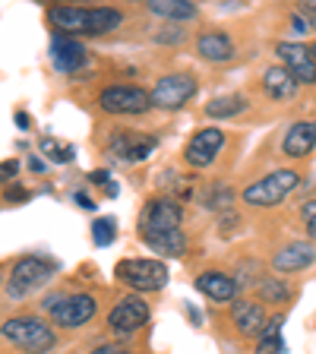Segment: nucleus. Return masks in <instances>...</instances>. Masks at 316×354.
<instances>
[{
    "label": "nucleus",
    "mask_w": 316,
    "mask_h": 354,
    "mask_svg": "<svg viewBox=\"0 0 316 354\" xmlns=\"http://www.w3.org/2000/svg\"><path fill=\"white\" fill-rule=\"evenodd\" d=\"M51 26L60 35H108V32L120 29V10L111 7H51Z\"/></svg>",
    "instance_id": "1"
},
{
    "label": "nucleus",
    "mask_w": 316,
    "mask_h": 354,
    "mask_svg": "<svg viewBox=\"0 0 316 354\" xmlns=\"http://www.w3.org/2000/svg\"><path fill=\"white\" fill-rule=\"evenodd\" d=\"M0 335L26 354H44L54 348V329L38 317H13L0 326Z\"/></svg>",
    "instance_id": "2"
},
{
    "label": "nucleus",
    "mask_w": 316,
    "mask_h": 354,
    "mask_svg": "<svg viewBox=\"0 0 316 354\" xmlns=\"http://www.w3.org/2000/svg\"><path fill=\"white\" fill-rule=\"evenodd\" d=\"M44 313L54 319L64 329H76V326H86L89 319L95 317V297L92 295H64V291H54V295L44 297Z\"/></svg>",
    "instance_id": "3"
},
{
    "label": "nucleus",
    "mask_w": 316,
    "mask_h": 354,
    "mask_svg": "<svg viewBox=\"0 0 316 354\" xmlns=\"http://www.w3.org/2000/svg\"><path fill=\"white\" fill-rule=\"evenodd\" d=\"M297 184H301V174L285 168V171H272V174H266V177H259V180H253V184L247 187L241 196H243V203H247V206L269 209V206H279L281 199L295 190Z\"/></svg>",
    "instance_id": "4"
},
{
    "label": "nucleus",
    "mask_w": 316,
    "mask_h": 354,
    "mask_svg": "<svg viewBox=\"0 0 316 354\" xmlns=\"http://www.w3.org/2000/svg\"><path fill=\"white\" fill-rule=\"evenodd\" d=\"M54 272H57V263H54V259H44V257L19 259V263L13 266V272H10L7 295L13 297V301H22V297H29L35 288H41Z\"/></svg>",
    "instance_id": "5"
},
{
    "label": "nucleus",
    "mask_w": 316,
    "mask_h": 354,
    "mask_svg": "<svg viewBox=\"0 0 316 354\" xmlns=\"http://www.w3.org/2000/svg\"><path fill=\"white\" fill-rule=\"evenodd\" d=\"M118 279L133 291H162L168 285V266L158 259H124L118 263Z\"/></svg>",
    "instance_id": "6"
},
{
    "label": "nucleus",
    "mask_w": 316,
    "mask_h": 354,
    "mask_svg": "<svg viewBox=\"0 0 316 354\" xmlns=\"http://www.w3.org/2000/svg\"><path fill=\"white\" fill-rule=\"evenodd\" d=\"M196 95V80L190 73H171V76H162L158 86L149 92L152 98V108H165V111H177L184 108L190 98Z\"/></svg>",
    "instance_id": "7"
},
{
    "label": "nucleus",
    "mask_w": 316,
    "mask_h": 354,
    "mask_svg": "<svg viewBox=\"0 0 316 354\" xmlns=\"http://www.w3.org/2000/svg\"><path fill=\"white\" fill-rule=\"evenodd\" d=\"M180 218H184V209L174 199H149L140 212V234H162V231H174L180 228Z\"/></svg>",
    "instance_id": "8"
},
{
    "label": "nucleus",
    "mask_w": 316,
    "mask_h": 354,
    "mask_svg": "<svg viewBox=\"0 0 316 354\" xmlns=\"http://www.w3.org/2000/svg\"><path fill=\"white\" fill-rule=\"evenodd\" d=\"M98 104L108 114H142V111L152 108V98L140 86H111L102 92Z\"/></svg>",
    "instance_id": "9"
},
{
    "label": "nucleus",
    "mask_w": 316,
    "mask_h": 354,
    "mask_svg": "<svg viewBox=\"0 0 316 354\" xmlns=\"http://www.w3.org/2000/svg\"><path fill=\"white\" fill-rule=\"evenodd\" d=\"M146 323H149V304L142 297H124V301H118V307L111 310V317H108L111 332L120 335V339L133 335V332Z\"/></svg>",
    "instance_id": "10"
},
{
    "label": "nucleus",
    "mask_w": 316,
    "mask_h": 354,
    "mask_svg": "<svg viewBox=\"0 0 316 354\" xmlns=\"http://www.w3.org/2000/svg\"><path fill=\"white\" fill-rule=\"evenodd\" d=\"M221 146H225V133L215 130V127H203V130H196L190 136V142L184 149V158L190 168H206V165L215 162Z\"/></svg>",
    "instance_id": "11"
},
{
    "label": "nucleus",
    "mask_w": 316,
    "mask_h": 354,
    "mask_svg": "<svg viewBox=\"0 0 316 354\" xmlns=\"http://www.w3.org/2000/svg\"><path fill=\"white\" fill-rule=\"evenodd\" d=\"M279 57L281 64H285V70L291 76H295L297 86H313L316 82V60L313 54H310V48H304V44H295V41H279Z\"/></svg>",
    "instance_id": "12"
},
{
    "label": "nucleus",
    "mask_w": 316,
    "mask_h": 354,
    "mask_svg": "<svg viewBox=\"0 0 316 354\" xmlns=\"http://www.w3.org/2000/svg\"><path fill=\"white\" fill-rule=\"evenodd\" d=\"M155 149V136H146V133H118L111 140V155L120 158V162H142L149 158Z\"/></svg>",
    "instance_id": "13"
},
{
    "label": "nucleus",
    "mask_w": 316,
    "mask_h": 354,
    "mask_svg": "<svg viewBox=\"0 0 316 354\" xmlns=\"http://www.w3.org/2000/svg\"><path fill=\"white\" fill-rule=\"evenodd\" d=\"M313 263H316L313 243H304V241L288 243V247H281V250L272 257L275 272H301V269H310Z\"/></svg>",
    "instance_id": "14"
},
{
    "label": "nucleus",
    "mask_w": 316,
    "mask_h": 354,
    "mask_svg": "<svg viewBox=\"0 0 316 354\" xmlns=\"http://www.w3.org/2000/svg\"><path fill=\"white\" fill-rule=\"evenodd\" d=\"M51 60L57 70H64V73H76L82 64H86V48H82L76 38L70 35H54L51 38Z\"/></svg>",
    "instance_id": "15"
},
{
    "label": "nucleus",
    "mask_w": 316,
    "mask_h": 354,
    "mask_svg": "<svg viewBox=\"0 0 316 354\" xmlns=\"http://www.w3.org/2000/svg\"><path fill=\"white\" fill-rule=\"evenodd\" d=\"M231 319H234V326H237L241 335L253 339V335H259L263 326H266V310L259 307V304H253V301H234Z\"/></svg>",
    "instance_id": "16"
},
{
    "label": "nucleus",
    "mask_w": 316,
    "mask_h": 354,
    "mask_svg": "<svg viewBox=\"0 0 316 354\" xmlns=\"http://www.w3.org/2000/svg\"><path fill=\"white\" fill-rule=\"evenodd\" d=\"M313 146H316V124L313 120H301V124H295L291 130H288L285 142H281V149H285L288 158H304V155H310Z\"/></svg>",
    "instance_id": "17"
},
{
    "label": "nucleus",
    "mask_w": 316,
    "mask_h": 354,
    "mask_svg": "<svg viewBox=\"0 0 316 354\" xmlns=\"http://www.w3.org/2000/svg\"><path fill=\"white\" fill-rule=\"evenodd\" d=\"M196 51L203 60H212V64H225V60L234 57V41H231L225 32H206L199 35Z\"/></svg>",
    "instance_id": "18"
},
{
    "label": "nucleus",
    "mask_w": 316,
    "mask_h": 354,
    "mask_svg": "<svg viewBox=\"0 0 316 354\" xmlns=\"http://www.w3.org/2000/svg\"><path fill=\"white\" fill-rule=\"evenodd\" d=\"M196 288L212 301H234L237 297V279L225 272H203L196 275Z\"/></svg>",
    "instance_id": "19"
},
{
    "label": "nucleus",
    "mask_w": 316,
    "mask_h": 354,
    "mask_svg": "<svg viewBox=\"0 0 316 354\" xmlns=\"http://www.w3.org/2000/svg\"><path fill=\"white\" fill-rule=\"evenodd\" d=\"M263 88L272 102H288V98H295L297 82L285 66H269V70L263 73Z\"/></svg>",
    "instance_id": "20"
},
{
    "label": "nucleus",
    "mask_w": 316,
    "mask_h": 354,
    "mask_svg": "<svg viewBox=\"0 0 316 354\" xmlns=\"http://www.w3.org/2000/svg\"><path fill=\"white\" fill-rule=\"evenodd\" d=\"M142 243L152 247L158 257H184L187 253V234L180 228L162 231V234H149V237H142Z\"/></svg>",
    "instance_id": "21"
},
{
    "label": "nucleus",
    "mask_w": 316,
    "mask_h": 354,
    "mask_svg": "<svg viewBox=\"0 0 316 354\" xmlns=\"http://www.w3.org/2000/svg\"><path fill=\"white\" fill-rule=\"evenodd\" d=\"M146 7H149V13L162 16V19H171V22L193 19V16H196V3H190V0H152Z\"/></svg>",
    "instance_id": "22"
},
{
    "label": "nucleus",
    "mask_w": 316,
    "mask_h": 354,
    "mask_svg": "<svg viewBox=\"0 0 316 354\" xmlns=\"http://www.w3.org/2000/svg\"><path fill=\"white\" fill-rule=\"evenodd\" d=\"M241 111H247V98L237 95V92H231V95H219L206 104L209 118H234V114H241Z\"/></svg>",
    "instance_id": "23"
},
{
    "label": "nucleus",
    "mask_w": 316,
    "mask_h": 354,
    "mask_svg": "<svg viewBox=\"0 0 316 354\" xmlns=\"http://www.w3.org/2000/svg\"><path fill=\"white\" fill-rule=\"evenodd\" d=\"M259 295H263V301H269V304H285L288 297H291V288H288V281H281V279H263L259 281Z\"/></svg>",
    "instance_id": "24"
},
{
    "label": "nucleus",
    "mask_w": 316,
    "mask_h": 354,
    "mask_svg": "<svg viewBox=\"0 0 316 354\" xmlns=\"http://www.w3.org/2000/svg\"><path fill=\"white\" fill-rule=\"evenodd\" d=\"M41 152L51 158V162L57 165H66V162H73V155L76 149L70 146V142H57V140H41Z\"/></svg>",
    "instance_id": "25"
},
{
    "label": "nucleus",
    "mask_w": 316,
    "mask_h": 354,
    "mask_svg": "<svg viewBox=\"0 0 316 354\" xmlns=\"http://www.w3.org/2000/svg\"><path fill=\"white\" fill-rule=\"evenodd\" d=\"M114 228H118V221L114 218H98L95 225H92V241H95L98 247L114 243Z\"/></svg>",
    "instance_id": "26"
},
{
    "label": "nucleus",
    "mask_w": 316,
    "mask_h": 354,
    "mask_svg": "<svg viewBox=\"0 0 316 354\" xmlns=\"http://www.w3.org/2000/svg\"><path fill=\"white\" fill-rule=\"evenodd\" d=\"M231 196H234V193H231L228 187L215 184L203 199H206V209H228V206H231Z\"/></svg>",
    "instance_id": "27"
},
{
    "label": "nucleus",
    "mask_w": 316,
    "mask_h": 354,
    "mask_svg": "<svg viewBox=\"0 0 316 354\" xmlns=\"http://www.w3.org/2000/svg\"><path fill=\"white\" fill-rule=\"evenodd\" d=\"M281 326H285V317H275V319H269V323L263 326V332L257 335V342H275V339H281L279 332H281Z\"/></svg>",
    "instance_id": "28"
},
{
    "label": "nucleus",
    "mask_w": 316,
    "mask_h": 354,
    "mask_svg": "<svg viewBox=\"0 0 316 354\" xmlns=\"http://www.w3.org/2000/svg\"><path fill=\"white\" fill-rule=\"evenodd\" d=\"M16 174H19V162H16V158H10V162L0 165V184H7V180H13Z\"/></svg>",
    "instance_id": "29"
},
{
    "label": "nucleus",
    "mask_w": 316,
    "mask_h": 354,
    "mask_svg": "<svg viewBox=\"0 0 316 354\" xmlns=\"http://www.w3.org/2000/svg\"><path fill=\"white\" fill-rule=\"evenodd\" d=\"M257 354H281V339H275V342H259V345H257Z\"/></svg>",
    "instance_id": "30"
},
{
    "label": "nucleus",
    "mask_w": 316,
    "mask_h": 354,
    "mask_svg": "<svg viewBox=\"0 0 316 354\" xmlns=\"http://www.w3.org/2000/svg\"><path fill=\"white\" fill-rule=\"evenodd\" d=\"M297 13H304V19L310 22V26H316V0H307V3H301V10Z\"/></svg>",
    "instance_id": "31"
},
{
    "label": "nucleus",
    "mask_w": 316,
    "mask_h": 354,
    "mask_svg": "<svg viewBox=\"0 0 316 354\" xmlns=\"http://www.w3.org/2000/svg\"><path fill=\"white\" fill-rule=\"evenodd\" d=\"M92 354H130V351H127L124 345H102V348H95Z\"/></svg>",
    "instance_id": "32"
},
{
    "label": "nucleus",
    "mask_w": 316,
    "mask_h": 354,
    "mask_svg": "<svg viewBox=\"0 0 316 354\" xmlns=\"http://www.w3.org/2000/svg\"><path fill=\"white\" fill-rule=\"evenodd\" d=\"M7 199H10V203H19V199H29V193L22 190V187H10V190H7Z\"/></svg>",
    "instance_id": "33"
},
{
    "label": "nucleus",
    "mask_w": 316,
    "mask_h": 354,
    "mask_svg": "<svg viewBox=\"0 0 316 354\" xmlns=\"http://www.w3.org/2000/svg\"><path fill=\"white\" fill-rule=\"evenodd\" d=\"M89 180H92V184H111L108 171H92V174H89Z\"/></svg>",
    "instance_id": "34"
},
{
    "label": "nucleus",
    "mask_w": 316,
    "mask_h": 354,
    "mask_svg": "<svg viewBox=\"0 0 316 354\" xmlns=\"http://www.w3.org/2000/svg\"><path fill=\"white\" fill-rule=\"evenodd\" d=\"M16 124H19L22 130H29V127H32V118L26 114V111H16Z\"/></svg>",
    "instance_id": "35"
},
{
    "label": "nucleus",
    "mask_w": 316,
    "mask_h": 354,
    "mask_svg": "<svg viewBox=\"0 0 316 354\" xmlns=\"http://www.w3.org/2000/svg\"><path fill=\"white\" fill-rule=\"evenodd\" d=\"M76 203H80L82 209H95V203H92V199H89L86 193H76Z\"/></svg>",
    "instance_id": "36"
},
{
    "label": "nucleus",
    "mask_w": 316,
    "mask_h": 354,
    "mask_svg": "<svg viewBox=\"0 0 316 354\" xmlns=\"http://www.w3.org/2000/svg\"><path fill=\"white\" fill-rule=\"evenodd\" d=\"M307 231L316 237V215H313V218H307Z\"/></svg>",
    "instance_id": "37"
},
{
    "label": "nucleus",
    "mask_w": 316,
    "mask_h": 354,
    "mask_svg": "<svg viewBox=\"0 0 316 354\" xmlns=\"http://www.w3.org/2000/svg\"><path fill=\"white\" fill-rule=\"evenodd\" d=\"M310 54H313V60H316V44H313V48H310Z\"/></svg>",
    "instance_id": "38"
},
{
    "label": "nucleus",
    "mask_w": 316,
    "mask_h": 354,
    "mask_svg": "<svg viewBox=\"0 0 316 354\" xmlns=\"http://www.w3.org/2000/svg\"><path fill=\"white\" fill-rule=\"evenodd\" d=\"M0 281H3V272H0Z\"/></svg>",
    "instance_id": "39"
}]
</instances>
